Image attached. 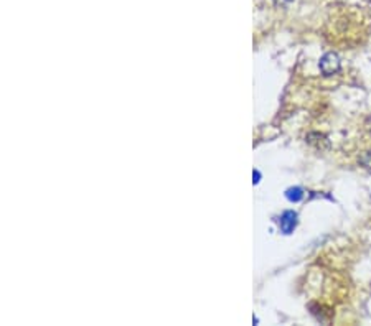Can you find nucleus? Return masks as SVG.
<instances>
[{
  "label": "nucleus",
  "mask_w": 371,
  "mask_h": 326,
  "mask_svg": "<svg viewBox=\"0 0 371 326\" xmlns=\"http://www.w3.org/2000/svg\"><path fill=\"white\" fill-rule=\"evenodd\" d=\"M318 68L325 76L335 75V73L340 71V58H338L335 53L323 54L322 59H320V63H318Z\"/></svg>",
  "instance_id": "obj_1"
},
{
  "label": "nucleus",
  "mask_w": 371,
  "mask_h": 326,
  "mask_svg": "<svg viewBox=\"0 0 371 326\" xmlns=\"http://www.w3.org/2000/svg\"><path fill=\"white\" fill-rule=\"evenodd\" d=\"M279 226H281V231L284 234H290L292 231H294L297 226V213L295 211H285V213L281 216Z\"/></svg>",
  "instance_id": "obj_2"
},
{
  "label": "nucleus",
  "mask_w": 371,
  "mask_h": 326,
  "mask_svg": "<svg viewBox=\"0 0 371 326\" xmlns=\"http://www.w3.org/2000/svg\"><path fill=\"white\" fill-rule=\"evenodd\" d=\"M305 140H307L310 145L317 147V149H320V150H322L323 147H328L327 137L323 134H318V132H312V134H309L307 137H305Z\"/></svg>",
  "instance_id": "obj_3"
},
{
  "label": "nucleus",
  "mask_w": 371,
  "mask_h": 326,
  "mask_svg": "<svg viewBox=\"0 0 371 326\" xmlns=\"http://www.w3.org/2000/svg\"><path fill=\"white\" fill-rule=\"evenodd\" d=\"M285 196L289 201H294V203H297V201H300L304 198V191L302 188L295 186V188H289V190L285 191Z\"/></svg>",
  "instance_id": "obj_4"
},
{
  "label": "nucleus",
  "mask_w": 371,
  "mask_h": 326,
  "mask_svg": "<svg viewBox=\"0 0 371 326\" xmlns=\"http://www.w3.org/2000/svg\"><path fill=\"white\" fill-rule=\"evenodd\" d=\"M358 162H360V165H363L365 168H371V151H365V153H361Z\"/></svg>",
  "instance_id": "obj_5"
},
{
  "label": "nucleus",
  "mask_w": 371,
  "mask_h": 326,
  "mask_svg": "<svg viewBox=\"0 0 371 326\" xmlns=\"http://www.w3.org/2000/svg\"><path fill=\"white\" fill-rule=\"evenodd\" d=\"M277 3H281V5H285V3H289V2H292V0H276Z\"/></svg>",
  "instance_id": "obj_6"
}]
</instances>
